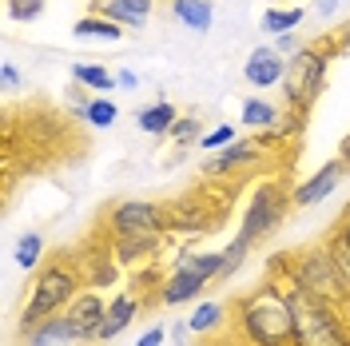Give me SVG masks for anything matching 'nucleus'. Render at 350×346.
<instances>
[{
	"label": "nucleus",
	"mask_w": 350,
	"mask_h": 346,
	"mask_svg": "<svg viewBox=\"0 0 350 346\" xmlns=\"http://www.w3.org/2000/svg\"><path fill=\"white\" fill-rule=\"evenodd\" d=\"M239 334L247 346H295V310L283 282H262L235 310Z\"/></svg>",
	"instance_id": "1"
},
{
	"label": "nucleus",
	"mask_w": 350,
	"mask_h": 346,
	"mask_svg": "<svg viewBox=\"0 0 350 346\" xmlns=\"http://www.w3.org/2000/svg\"><path fill=\"white\" fill-rule=\"evenodd\" d=\"M295 310V346H350V323L342 319L347 306L330 303L323 295H310L303 287H283Z\"/></svg>",
	"instance_id": "2"
},
{
	"label": "nucleus",
	"mask_w": 350,
	"mask_h": 346,
	"mask_svg": "<svg viewBox=\"0 0 350 346\" xmlns=\"http://www.w3.org/2000/svg\"><path fill=\"white\" fill-rule=\"evenodd\" d=\"M283 267V279L295 282V287H303L310 295H323L330 303H342L350 306V287L342 279V271H338V263L330 255V247H303V251H295L291 259L279 263Z\"/></svg>",
	"instance_id": "3"
},
{
	"label": "nucleus",
	"mask_w": 350,
	"mask_h": 346,
	"mask_svg": "<svg viewBox=\"0 0 350 346\" xmlns=\"http://www.w3.org/2000/svg\"><path fill=\"white\" fill-rule=\"evenodd\" d=\"M338 56V48H303L286 60V76H283V104L291 111H310L314 100L323 96L327 84V68Z\"/></svg>",
	"instance_id": "4"
},
{
	"label": "nucleus",
	"mask_w": 350,
	"mask_h": 346,
	"mask_svg": "<svg viewBox=\"0 0 350 346\" xmlns=\"http://www.w3.org/2000/svg\"><path fill=\"white\" fill-rule=\"evenodd\" d=\"M76 287H80V279H76V271H72L68 263L44 267L40 275H36V287H32L28 303H24L21 330H32V326H40L44 319H52V315L68 310V306H72V299L80 295Z\"/></svg>",
	"instance_id": "5"
},
{
	"label": "nucleus",
	"mask_w": 350,
	"mask_h": 346,
	"mask_svg": "<svg viewBox=\"0 0 350 346\" xmlns=\"http://www.w3.org/2000/svg\"><path fill=\"white\" fill-rule=\"evenodd\" d=\"M291 207H295V191H286L283 183H275V179H271V183H259V187L251 191V203H247V211H243L239 231L259 247L271 231H279V223L286 219Z\"/></svg>",
	"instance_id": "6"
},
{
	"label": "nucleus",
	"mask_w": 350,
	"mask_h": 346,
	"mask_svg": "<svg viewBox=\"0 0 350 346\" xmlns=\"http://www.w3.org/2000/svg\"><path fill=\"white\" fill-rule=\"evenodd\" d=\"M163 227H167V211L148 199H124L108 211L111 235H139V231H163Z\"/></svg>",
	"instance_id": "7"
},
{
	"label": "nucleus",
	"mask_w": 350,
	"mask_h": 346,
	"mask_svg": "<svg viewBox=\"0 0 350 346\" xmlns=\"http://www.w3.org/2000/svg\"><path fill=\"white\" fill-rule=\"evenodd\" d=\"M347 172H350V159L347 155H338V159H327L319 172L310 175V179H303L299 187H295V207H310V203H323L342 179H347Z\"/></svg>",
	"instance_id": "8"
},
{
	"label": "nucleus",
	"mask_w": 350,
	"mask_h": 346,
	"mask_svg": "<svg viewBox=\"0 0 350 346\" xmlns=\"http://www.w3.org/2000/svg\"><path fill=\"white\" fill-rule=\"evenodd\" d=\"M243 76H247V84H251V88L283 84L286 56L275 48V44H259V48H251V56H247V64H243Z\"/></svg>",
	"instance_id": "9"
},
{
	"label": "nucleus",
	"mask_w": 350,
	"mask_h": 346,
	"mask_svg": "<svg viewBox=\"0 0 350 346\" xmlns=\"http://www.w3.org/2000/svg\"><path fill=\"white\" fill-rule=\"evenodd\" d=\"M104 315H108V303H104L96 291L76 295V299H72V306H68V319H72V330H76V343H96Z\"/></svg>",
	"instance_id": "10"
},
{
	"label": "nucleus",
	"mask_w": 350,
	"mask_h": 346,
	"mask_svg": "<svg viewBox=\"0 0 350 346\" xmlns=\"http://www.w3.org/2000/svg\"><path fill=\"white\" fill-rule=\"evenodd\" d=\"M255 163H259V144H255V139H235V144L223 148L215 159H207L203 172L207 175H235V172L255 168Z\"/></svg>",
	"instance_id": "11"
},
{
	"label": "nucleus",
	"mask_w": 350,
	"mask_h": 346,
	"mask_svg": "<svg viewBox=\"0 0 350 346\" xmlns=\"http://www.w3.org/2000/svg\"><path fill=\"white\" fill-rule=\"evenodd\" d=\"M203 287H207L203 275H196V271H179V267H175L172 279L159 287V295H155V299H159L163 306H183V303H191V299H199V295H203Z\"/></svg>",
	"instance_id": "12"
},
{
	"label": "nucleus",
	"mask_w": 350,
	"mask_h": 346,
	"mask_svg": "<svg viewBox=\"0 0 350 346\" xmlns=\"http://www.w3.org/2000/svg\"><path fill=\"white\" fill-rule=\"evenodd\" d=\"M135 315H139V299H135V295H116L108 303V315H104V323H100L96 343H111L116 334H124Z\"/></svg>",
	"instance_id": "13"
},
{
	"label": "nucleus",
	"mask_w": 350,
	"mask_h": 346,
	"mask_svg": "<svg viewBox=\"0 0 350 346\" xmlns=\"http://www.w3.org/2000/svg\"><path fill=\"white\" fill-rule=\"evenodd\" d=\"M24 343H28V346H64V343H76V330H72L68 310L52 315V319H44V323L32 326V330H24Z\"/></svg>",
	"instance_id": "14"
},
{
	"label": "nucleus",
	"mask_w": 350,
	"mask_h": 346,
	"mask_svg": "<svg viewBox=\"0 0 350 346\" xmlns=\"http://www.w3.org/2000/svg\"><path fill=\"white\" fill-rule=\"evenodd\" d=\"M159 251V231H139V235H111V255L120 263L152 259Z\"/></svg>",
	"instance_id": "15"
},
{
	"label": "nucleus",
	"mask_w": 350,
	"mask_h": 346,
	"mask_svg": "<svg viewBox=\"0 0 350 346\" xmlns=\"http://www.w3.org/2000/svg\"><path fill=\"white\" fill-rule=\"evenodd\" d=\"M172 16L187 24V32H211L215 8H211V0H172Z\"/></svg>",
	"instance_id": "16"
},
{
	"label": "nucleus",
	"mask_w": 350,
	"mask_h": 346,
	"mask_svg": "<svg viewBox=\"0 0 350 346\" xmlns=\"http://www.w3.org/2000/svg\"><path fill=\"white\" fill-rule=\"evenodd\" d=\"M100 12L124 28H144V21L152 16V0H104Z\"/></svg>",
	"instance_id": "17"
},
{
	"label": "nucleus",
	"mask_w": 350,
	"mask_h": 346,
	"mask_svg": "<svg viewBox=\"0 0 350 346\" xmlns=\"http://www.w3.org/2000/svg\"><path fill=\"white\" fill-rule=\"evenodd\" d=\"M175 120H179V111H175L167 100H159V104H148V108L135 111V124H139V131H148V135H167Z\"/></svg>",
	"instance_id": "18"
},
{
	"label": "nucleus",
	"mask_w": 350,
	"mask_h": 346,
	"mask_svg": "<svg viewBox=\"0 0 350 346\" xmlns=\"http://www.w3.org/2000/svg\"><path fill=\"white\" fill-rule=\"evenodd\" d=\"M279 116L283 111L275 108V104H267L259 96H251V100H243V111H239V124L243 128H255V131H271L279 124Z\"/></svg>",
	"instance_id": "19"
},
{
	"label": "nucleus",
	"mask_w": 350,
	"mask_h": 346,
	"mask_svg": "<svg viewBox=\"0 0 350 346\" xmlns=\"http://www.w3.org/2000/svg\"><path fill=\"white\" fill-rule=\"evenodd\" d=\"M175 267L179 271H196V275H203V279L211 282L223 275V251H183L175 259Z\"/></svg>",
	"instance_id": "20"
},
{
	"label": "nucleus",
	"mask_w": 350,
	"mask_h": 346,
	"mask_svg": "<svg viewBox=\"0 0 350 346\" xmlns=\"http://www.w3.org/2000/svg\"><path fill=\"white\" fill-rule=\"evenodd\" d=\"M80 40H124V24L108 21L104 12L100 16H84V21H76V28H72Z\"/></svg>",
	"instance_id": "21"
},
{
	"label": "nucleus",
	"mask_w": 350,
	"mask_h": 346,
	"mask_svg": "<svg viewBox=\"0 0 350 346\" xmlns=\"http://www.w3.org/2000/svg\"><path fill=\"white\" fill-rule=\"evenodd\" d=\"M303 8H267L262 12V32L267 36H283V32H295L303 24Z\"/></svg>",
	"instance_id": "22"
},
{
	"label": "nucleus",
	"mask_w": 350,
	"mask_h": 346,
	"mask_svg": "<svg viewBox=\"0 0 350 346\" xmlns=\"http://www.w3.org/2000/svg\"><path fill=\"white\" fill-rule=\"evenodd\" d=\"M251 251H255V243H251V239L239 231V235H235L231 243H227V247H223V275H219V282L231 279V275L239 271L243 263H247V255H251Z\"/></svg>",
	"instance_id": "23"
},
{
	"label": "nucleus",
	"mask_w": 350,
	"mask_h": 346,
	"mask_svg": "<svg viewBox=\"0 0 350 346\" xmlns=\"http://www.w3.org/2000/svg\"><path fill=\"white\" fill-rule=\"evenodd\" d=\"M72 80L92 88V92H111V88H116V76L100 64H72Z\"/></svg>",
	"instance_id": "24"
},
{
	"label": "nucleus",
	"mask_w": 350,
	"mask_h": 346,
	"mask_svg": "<svg viewBox=\"0 0 350 346\" xmlns=\"http://www.w3.org/2000/svg\"><path fill=\"white\" fill-rule=\"evenodd\" d=\"M223 319H227V306H223V303H199L196 310H191V319H187V323H191L196 334H211Z\"/></svg>",
	"instance_id": "25"
},
{
	"label": "nucleus",
	"mask_w": 350,
	"mask_h": 346,
	"mask_svg": "<svg viewBox=\"0 0 350 346\" xmlns=\"http://www.w3.org/2000/svg\"><path fill=\"white\" fill-rule=\"evenodd\" d=\"M40 255H44V239L36 231L21 235V243H16V263H21L24 271H36L40 267Z\"/></svg>",
	"instance_id": "26"
},
{
	"label": "nucleus",
	"mask_w": 350,
	"mask_h": 346,
	"mask_svg": "<svg viewBox=\"0 0 350 346\" xmlns=\"http://www.w3.org/2000/svg\"><path fill=\"white\" fill-rule=\"evenodd\" d=\"M116 120H120V108H116L111 100H104V96H96V100L88 104L84 124H92V128H100V131H104V128H111Z\"/></svg>",
	"instance_id": "27"
},
{
	"label": "nucleus",
	"mask_w": 350,
	"mask_h": 346,
	"mask_svg": "<svg viewBox=\"0 0 350 346\" xmlns=\"http://www.w3.org/2000/svg\"><path fill=\"white\" fill-rule=\"evenodd\" d=\"M167 135H172L179 148H191L196 139H203V135H199V120H196V116H179V120L172 124V131H167Z\"/></svg>",
	"instance_id": "28"
},
{
	"label": "nucleus",
	"mask_w": 350,
	"mask_h": 346,
	"mask_svg": "<svg viewBox=\"0 0 350 346\" xmlns=\"http://www.w3.org/2000/svg\"><path fill=\"white\" fill-rule=\"evenodd\" d=\"M8 16L16 24H32L44 16V0H8Z\"/></svg>",
	"instance_id": "29"
},
{
	"label": "nucleus",
	"mask_w": 350,
	"mask_h": 346,
	"mask_svg": "<svg viewBox=\"0 0 350 346\" xmlns=\"http://www.w3.org/2000/svg\"><path fill=\"white\" fill-rule=\"evenodd\" d=\"M199 144H203L207 152H223V148H231V144H235V128H231V124H219V128L207 131Z\"/></svg>",
	"instance_id": "30"
},
{
	"label": "nucleus",
	"mask_w": 350,
	"mask_h": 346,
	"mask_svg": "<svg viewBox=\"0 0 350 346\" xmlns=\"http://www.w3.org/2000/svg\"><path fill=\"white\" fill-rule=\"evenodd\" d=\"M167 334H172L167 326H163V323H155V326H148V330L139 334V343H135V346H163V338H167Z\"/></svg>",
	"instance_id": "31"
},
{
	"label": "nucleus",
	"mask_w": 350,
	"mask_h": 346,
	"mask_svg": "<svg viewBox=\"0 0 350 346\" xmlns=\"http://www.w3.org/2000/svg\"><path fill=\"white\" fill-rule=\"evenodd\" d=\"M275 48H279V52H283L286 60H291L295 52H303V40H299L295 32H283V36H275Z\"/></svg>",
	"instance_id": "32"
},
{
	"label": "nucleus",
	"mask_w": 350,
	"mask_h": 346,
	"mask_svg": "<svg viewBox=\"0 0 350 346\" xmlns=\"http://www.w3.org/2000/svg\"><path fill=\"white\" fill-rule=\"evenodd\" d=\"M167 330H172V346H187V338L196 334V330H191V323H187V319H179V323H172V326H167Z\"/></svg>",
	"instance_id": "33"
},
{
	"label": "nucleus",
	"mask_w": 350,
	"mask_h": 346,
	"mask_svg": "<svg viewBox=\"0 0 350 346\" xmlns=\"http://www.w3.org/2000/svg\"><path fill=\"white\" fill-rule=\"evenodd\" d=\"M0 84L8 88V92H12V88H21V72H16V64H4V68H0Z\"/></svg>",
	"instance_id": "34"
},
{
	"label": "nucleus",
	"mask_w": 350,
	"mask_h": 346,
	"mask_svg": "<svg viewBox=\"0 0 350 346\" xmlns=\"http://www.w3.org/2000/svg\"><path fill=\"white\" fill-rule=\"evenodd\" d=\"M116 88H124V92H135V88H139V80H135V72H128V68H120V72H116Z\"/></svg>",
	"instance_id": "35"
},
{
	"label": "nucleus",
	"mask_w": 350,
	"mask_h": 346,
	"mask_svg": "<svg viewBox=\"0 0 350 346\" xmlns=\"http://www.w3.org/2000/svg\"><path fill=\"white\" fill-rule=\"evenodd\" d=\"M334 235L350 247V203H347V211H342V219H338V227H334Z\"/></svg>",
	"instance_id": "36"
},
{
	"label": "nucleus",
	"mask_w": 350,
	"mask_h": 346,
	"mask_svg": "<svg viewBox=\"0 0 350 346\" xmlns=\"http://www.w3.org/2000/svg\"><path fill=\"white\" fill-rule=\"evenodd\" d=\"M314 12H319V16H330V12H338V0H319V4H314Z\"/></svg>",
	"instance_id": "37"
},
{
	"label": "nucleus",
	"mask_w": 350,
	"mask_h": 346,
	"mask_svg": "<svg viewBox=\"0 0 350 346\" xmlns=\"http://www.w3.org/2000/svg\"><path fill=\"white\" fill-rule=\"evenodd\" d=\"M342 155H347V159H350V135H347V139H342Z\"/></svg>",
	"instance_id": "38"
}]
</instances>
